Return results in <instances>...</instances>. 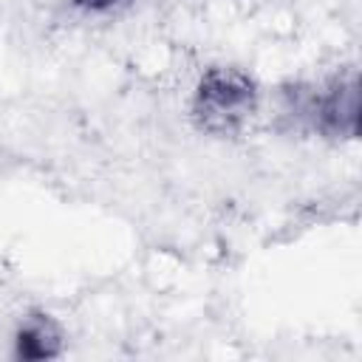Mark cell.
<instances>
[{"mask_svg":"<svg viewBox=\"0 0 362 362\" xmlns=\"http://www.w3.org/2000/svg\"><path fill=\"white\" fill-rule=\"evenodd\" d=\"M257 82L246 71L235 65H212L201 74L192 90L189 116L201 133L223 139L240 133L246 122L257 113Z\"/></svg>","mask_w":362,"mask_h":362,"instance_id":"cell-1","label":"cell"},{"mask_svg":"<svg viewBox=\"0 0 362 362\" xmlns=\"http://www.w3.org/2000/svg\"><path fill=\"white\" fill-rule=\"evenodd\" d=\"M328 139H356L359 133V76L354 68L320 82L317 90V127Z\"/></svg>","mask_w":362,"mask_h":362,"instance_id":"cell-2","label":"cell"},{"mask_svg":"<svg viewBox=\"0 0 362 362\" xmlns=\"http://www.w3.org/2000/svg\"><path fill=\"white\" fill-rule=\"evenodd\" d=\"M62 345H65V337H62L59 322L42 311H31L17 325V334H14V356L17 359L45 362V359L59 356Z\"/></svg>","mask_w":362,"mask_h":362,"instance_id":"cell-3","label":"cell"},{"mask_svg":"<svg viewBox=\"0 0 362 362\" xmlns=\"http://www.w3.org/2000/svg\"><path fill=\"white\" fill-rule=\"evenodd\" d=\"M71 3L79 6V8H85V11H107V8L119 6L122 0H71Z\"/></svg>","mask_w":362,"mask_h":362,"instance_id":"cell-4","label":"cell"}]
</instances>
